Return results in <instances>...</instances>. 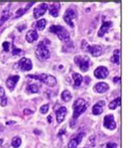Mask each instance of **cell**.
<instances>
[{
    "label": "cell",
    "mask_w": 139,
    "mask_h": 148,
    "mask_svg": "<svg viewBox=\"0 0 139 148\" xmlns=\"http://www.w3.org/2000/svg\"><path fill=\"white\" fill-rule=\"evenodd\" d=\"M40 90V86L37 84H31L27 87V92L28 94H37Z\"/></svg>",
    "instance_id": "21"
},
{
    "label": "cell",
    "mask_w": 139,
    "mask_h": 148,
    "mask_svg": "<svg viewBox=\"0 0 139 148\" xmlns=\"http://www.w3.org/2000/svg\"><path fill=\"white\" fill-rule=\"evenodd\" d=\"M24 114L25 115H31V114H33V111L30 110V109H25L24 110Z\"/></svg>",
    "instance_id": "35"
},
{
    "label": "cell",
    "mask_w": 139,
    "mask_h": 148,
    "mask_svg": "<svg viewBox=\"0 0 139 148\" xmlns=\"http://www.w3.org/2000/svg\"><path fill=\"white\" fill-rule=\"evenodd\" d=\"M21 145V139L19 137H15L12 140V145L14 148H19Z\"/></svg>",
    "instance_id": "28"
},
{
    "label": "cell",
    "mask_w": 139,
    "mask_h": 148,
    "mask_svg": "<svg viewBox=\"0 0 139 148\" xmlns=\"http://www.w3.org/2000/svg\"><path fill=\"white\" fill-rule=\"evenodd\" d=\"M23 53V51L20 49H18V48H13V49H12V55L13 56H20V55H21Z\"/></svg>",
    "instance_id": "31"
},
{
    "label": "cell",
    "mask_w": 139,
    "mask_h": 148,
    "mask_svg": "<svg viewBox=\"0 0 139 148\" xmlns=\"http://www.w3.org/2000/svg\"><path fill=\"white\" fill-rule=\"evenodd\" d=\"M59 11H60V4H58V3L52 4L49 7V14L55 18L58 17Z\"/></svg>",
    "instance_id": "19"
},
{
    "label": "cell",
    "mask_w": 139,
    "mask_h": 148,
    "mask_svg": "<svg viewBox=\"0 0 139 148\" xmlns=\"http://www.w3.org/2000/svg\"><path fill=\"white\" fill-rule=\"evenodd\" d=\"M49 32L57 34L58 38L63 42H70V33L62 26H51L49 27Z\"/></svg>",
    "instance_id": "2"
},
{
    "label": "cell",
    "mask_w": 139,
    "mask_h": 148,
    "mask_svg": "<svg viewBox=\"0 0 139 148\" xmlns=\"http://www.w3.org/2000/svg\"><path fill=\"white\" fill-rule=\"evenodd\" d=\"M48 123H52V116H48Z\"/></svg>",
    "instance_id": "36"
},
{
    "label": "cell",
    "mask_w": 139,
    "mask_h": 148,
    "mask_svg": "<svg viewBox=\"0 0 139 148\" xmlns=\"http://www.w3.org/2000/svg\"><path fill=\"white\" fill-rule=\"evenodd\" d=\"M81 48L84 51H87L93 57H99L102 54V47L99 45H89L85 40L82 41Z\"/></svg>",
    "instance_id": "5"
},
{
    "label": "cell",
    "mask_w": 139,
    "mask_h": 148,
    "mask_svg": "<svg viewBox=\"0 0 139 148\" xmlns=\"http://www.w3.org/2000/svg\"><path fill=\"white\" fill-rule=\"evenodd\" d=\"M120 58H121V51L119 49H115L114 52V55L111 58V62L115 64H120Z\"/></svg>",
    "instance_id": "24"
},
{
    "label": "cell",
    "mask_w": 139,
    "mask_h": 148,
    "mask_svg": "<svg viewBox=\"0 0 139 148\" xmlns=\"http://www.w3.org/2000/svg\"><path fill=\"white\" fill-rule=\"evenodd\" d=\"M35 55L41 61H45L49 58L50 57V52L48 49L47 44L44 42H41L38 43L35 50Z\"/></svg>",
    "instance_id": "4"
},
{
    "label": "cell",
    "mask_w": 139,
    "mask_h": 148,
    "mask_svg": "<svg viewBox=\"0 0 139 148\" xmlns=\"http://www.w3.org/2000/svg\"><path fill=\"white\" fill-rule=\"evenodd\" d=\"M27 78L39 80L50 87L55 86L57 83V81L54 76L50 75V74H47V73H42V74H39V75H28Z\"/></svg>",
    "instance_id": "1"
},
{
    "label": "cell",
    "mask_w": 139,
    "mask_h": 148,
    "mask_svg": "<svg viewBox=\"0 0 139 148\" xmlns=\"http://www.w3.org/2000/svg\"><path fill=\"white\" fill-rule=\"evenodd\" d=\"M48 9V5L46 3H42L39 5L36 8H34L33 10V17L34 18H38L41 16H42Z\"/></svg>",
    "instance_id": "11"
},
{
    "label": "cell",
    "mask_w": 139,
    "mask_h": 148,
    "mask_svg": "<svg viewBox=\"0 0 139 148\" xmlns=\"http://www.w3.org/2000/svg\"><path fill=\"white\" fill-rule=\"evenodd\" d=\"M1 128H2V125H1V124H0V130H1Z\"/></svg>",
    "instance_id": "38"
},
{
    "label": "cell",
    "mask_w": 139,
    "mask_h": 148,
    "mask_svg": "<svg viewBox=\"0 0 139 148\" xmlns=\"http://www.w3.org/2000/svg\"><path fill=\"white\" fill-rule=\"evenodd\" d=\"M5 97V90L2 86H0V98Z\"/></svg>",
    "instance_id": "34"
},
{
    "label": "cell",
    "mask_w": 139,
    "mask_h": 148,
    "mask_svg": "<svg viewBox=\"0 0 139 148\" xmlns=\"http://www.w3.org/2000/svg\"><path fill=\"white\" fill-rule=\"evenodd\" d=\"M108 74H109V71L108 68L105 66H99L94 71V76L97 79H106L108 76Z\"/></svg>",
    "instance_id": "10"
},
{
    "label": "cell",
    "mask_w": 139,
    "mask_h": 148,
    "mask_svg": "<svg viewBox=\"0 0 139 148\" xmlns=\"http://www.w3.org/2000/svg\"><path fill=\"white\" fill-rule=\"evenodd\" d=\"M7 104V99L5 97H3L2 100H1V106L2 107H5Z\"/></svg>",
    "instance_id": "33"
},
{
    "label": "cell",
    "mask_w": 139,
    "mask_h": 148,
    "mask_svg": "<svg viewBox=\"0 0 139 148\" xmlns=\"http://www.w3.org/2000/svg\"><path fill=\"white\" fill-rule=\"evenodd\" d=\"M3 48H4V49H5V51H9V49H10V43L9 42H5L4 43H3Z\"/></svg>",
    "instance_id": "32"
},
{
    "label": "cell",
    "mask_w": 139,
    "mask_h": 148,
    "mask_svg": "<svg viewBox=\"0 0 139 148\" xmlns=\"http://www.w3.org/2000/svg\"><path fill=\"white\" fill-rule=\"evenodd\" d=\"M37 39H38V34H37L36 30H30L26 34V40L29 43L35 42Z\"/></svg>",
    "instance_id": "17"
},
{
    "label": "cell",
    "mask_w": 139,
    "mask_h": 148,
    "mask_svg": "<svg viewBox=\"0 0 139 148\" xmlns=\"http://www.w3.org/2000/svg\"><path fill=\"white\" fill-rule=\"evenodd\" d=\"M120 104H121V98H120V97H118V98H116L115 100L112 101L109 103L108 108H109L110 109H115L117 107H119V106H120Z\"/></svg>",
    "instance_id": "26"
},
{
    "label": "cell",
    "mask_w": 139,
    "mask_h": 148,
    "mask_svg": "<svg viewBox=\"0 0 139 148\" xmlns=\"http://www.w3.org/2000/svg\"><path fill=\"white\" fill-rule=\"evenodd\" d=\"M112 26H113V23H112L111 21H104L103 24L101 25V27H100L99 32H98L99 37H103L104 34H105L110 29V27H111Z\"/></svg>",
    "instance_id": "13"
},
{
    "label": "cell",
    "mask_w": 139,
    "mask_h": 148,
    "mask_svg": "<svg viewBox=\"0 0 139 148\" xmlns=\"http://www.w3.org/2000/svg\"><path fill=\"white\" fill-rule=\"evenodd\" d=\"M66 114H67V108L65 107H60L57 110L56 116H57V121L58 123H63V121L64 120V118L66 116Z\"/></svg>",
    "instance_id": "12"
},
{
    "label": "cell",
    "mask_w": 139,
    "mask_h": 148,
    "mask_svg": "<svg viewBox=\"0 0 139 148\" xmlns=\"http://www.w3.org/2000/svg\"><path fill=\"white\" fill-rule=\"evenodd\" d=\"M3 142H4V139H3V138H1V139H0V146H1V145H2Z\"/></svg>",
    "instance_id": "37"
},
{
    "label": "cell",
    "mask_w": 139,
    "mask_h": 148,
    "mask_svg": "<svg viewBox=\"0 0 139 148\" xmlns=\"http://www.w3.org/2000/svg\"><path fill=\"white\" fill-rule=\"evenodd\" d=\"M72 78H73V80H74V86L75 87H78L82 81H83V77L80 75L79 73H73L72 74Z\"/></svg>",
    "instance_id": "23"
},
{
    "label": "cell",
    "mask_w": 139,
    "mask_h": 148,
    "mask_svg": "<svg viewBox=\"0 0 139 148\" xmlns=\"http://www.w3.org/2000/svg\"><path fill=\"white\" fill-rule=\"evenodd\" d=\"M46 25H47V21L44 20V18H42V20H40L36 22L35 27L38 30H43L45 28Z\"/></svg>",
    "instance_id": "27"
},
{
    "label": "cell",
    "mask_w": 139,
    "mask_h": 148,
    "mask_svg": "<svg viewBox=\"0 0 139 148\" xmlns=\"http://www.w3.org/2000/svg\"><path fill=\"white\" fill-rule=\"evenodd\" d=\"M105 105V102L104 101H99L98 103H96L93 107V114L94 116H99L100 114H102L103 112V106Z\"/></svg>",
    "instance_id": "18"
},
{
    "label": "cell",
    "mask_w": 139,
    "mask_h": 148,
    "mask_svg": "<svg viewBox=\"0 0 139 148\" xmlns=\"http://www.w3.org/2000/svg\"><path fill=\"white\" fill-rule=\"evenodd\" d=\"M100 148H117V145L113 142H108V144L101 145Z\"/></svg>",
    "instance_id": "30"
},
{
    "label": "cell",
    "mask_w": 139,
    "mask_h": 148,
    "mask_svg": "<svg viewBox=\"0 0 139 148\" xmlns=\"http://www.w3.org/2000/svg\"><path fill=\"white\" fill-rule=\"evenodd\" d=\"M61 98H62V100H63V101H65V102H69L70 101L72 100V95L71 92H70V91H68V90H64V91L62 92Z\"/></svg>",
    "instance_id": "25"
},
{
    "label": "cell",
    "mask_w": 139,
    "mask_h": 148,
    "mask_svg": "<svg viewBox=\"0 0 139 148\" xmlns=\"http://www.w3.org/2000/svg\"><path fill=\"white\" fill-rule=\"evenodd\" d=\"M33 4H34V3H33V2H32V3L27 4V6H26L25 8H20L18 11L16 12V15H15V17H14V18H20V17H21L22 15H24V14H25V12H27V10H28V9H29V8L33 5Z\"/></svg>",
    "instance_id": "22"
},
{
    "label": "cell",
    "mask_w": 139,
    "mask_h": 148,
    "mask_svg": "<svg viewBox=\"0 0 139 148\" xmlns=\"http://www.w3.org/2000/svg\"><path fill=\"white\" fill-rule=\"evenodd\" d=\"M84 133H79L74 138H72L68 144V148H77V146L80 144L82 138H83Z\"/></svg>",
    "instance_id": "15"
},
{
    "label": "cell",
    "mask_w": 139,
    "mask_h": 148,
    "mask_svg": "<svg viewBox=\"0 0 139 148\" xmlns=\"http://www.w3.org/2000/svg\"><path fill=\"white\" fill-rule=\"evenodd\" d=\"M87 109V104L84 99H78L73 104V118H78Z\"/></svg>",
    "instance_id": "3"
},
{
    "label": "cell",
    "mask_w": 139,
    "mask_h": 148,
    "mask_svg": "<svg viewBox=\"0 0 139 148\" xmlns=\"http://www.w3.org/2000/svg\"><path fill=\"white\" fill-rule=\"evenodd\" d=\"M75 63L79 67V69L85 72L87 71L90 66V59L88 57H84V56H76L75 57Z\"/></svg>",
    "instance_id": "6"
},
{
    "label": "cell",
    "mask_w": 139,
    "mask_h": 148,
    "mask_svg": "<svg viewBox=\"0 0 139 148\" xmlns=\"http://www.w3.org/2000/svg\"><path fill=\"white\" fill-rule=\"evenodd\" d=\"M17 64H18V67L22 71H31L33 68L32 61L28 58H22Z\"/></svg>",
    "instance_id": "9"
},
{
    "label": "cell",
    "mask_w": 139,
    "mask_h": 148,
    "mask_svg": "<svg viewBox=\"0 0 139 148\" xmlns=\"http://www.w3.org/2000/svg\"><path fill=\"white\" fill-rule=\"evenodd\" d=\"M94 90L97 92H99V94H104V92H106L108 90H109V86L108 84L105 82H99L94 86Z\"/></svg>",
    "instance_id": "16"
},
{
    "label": "cell",
    "mask_w": 139,
    "mask_h": 148,
    "mask_svg": "<svg viewBox=\"0 0 139 148\" xmlns=\"http://www.w3.org/2000/svg\"><path fill=\"white\" fill-rule=\"evenodd\" d=\"M19 79H20V76H18V75L10 76V77L7 79V80H6V86H7V87H8L11 91H12V90L14 89V87H15L17 82L19 81Z\"/></svg>",
    "instance_id": "14"
},
{
    "label": "cell",
    "mask_w": 139,
    "mask_h": 148,
    "mask_svg": "<svg viewBox=\"0 0 139 148\" xmlns=\"http://www.w3.org/2000/svg\"><path fill=\"white\" fill-rule=\"evenodd\" d=\"M103 125L106 129L110 130V131H114V130L116 128V123L114 121V116L113 115H108L104 117Z\"/></svg>",
    "instance_id": "8"
},
{
    "label": "cell",
    "mask_w": 139,
    "mask_h": 148,
    "mask_svg": "<svg viewBox=\"0 0 139 148\" xmlns=\"http://www.w3.org/2000/svg\"><path fill=\"white\" fill-rule=\"evenodd\" d=\"M11 16V11H10V8H5L3 12H2V15H1V18H0V27H1L8 18H10Z\"/></svg>",
    "instance_id": "20"
},
{
    "label": "cell",
    "mask_w": 139,
    "mask_h": 148,
    "mask_svg": "<svg viewBox=\"0 0 139 148\" xmlns=\"http://www.w3.org/2000/svg\"><path fill=\"white\" fill-rule=\"evenodd\" d=\"M75 18H76V13H75L73 9L69 8V9L66 10V12H65V13L63 15V20L71 27H74Z\"/></svg>",
    "instance_id": "7"
},
{
    "label": "cell",
    "mask_w": 139,
    "mask_h": 148,
    "mask_svg": "<svg viewBox=\"0 0 139 148\" xmlns=\"http://www.w3.org/2000/svg\"><path fill=\"white\" fill-rule=\"evenodd\" d=\"M48 109H49V105H48V104H45V105H42V106L41 107V108H40V112H41V114L45 115V114L48 113Z\"/></svg>",
    "instance_id": "29"
}]
</instances>
